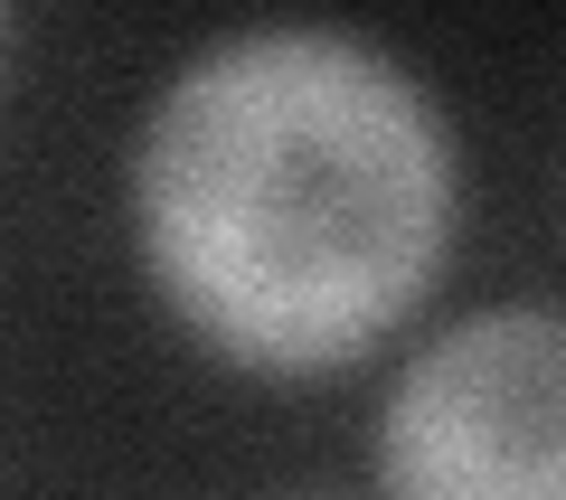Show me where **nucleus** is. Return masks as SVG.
<instances>
[{
	"label": "nucleus",
	"instance_id": "1",
	"mask_svg": "<svg viewBox=\"0 0 566 500\" xmlns=\"http://www.w3.org/2000/svg\"><path fill=\"white\" fill-rule=\"evenodd\" d=\"M161 302L255 378L349 368L453 237L444 123L340 29L227 39L161 95L133 160Z\"/></svg>",
	"mask_w": 566,
	"mask_h": 500
},
{
	"label": "nucleus",
	"instance_id": "2",
	"mask_svg": "<svg viewBox=\"0 0 566 500\" xmlns=\"http://www.w3.org/2000/svg\"><path fill=\"white\" fill-rule=\"evenodd\" d=\"M378 481L416 500H566V321L482 312L378 416Z\"/></svg>",
	"mask_w": 566,
	"mask_h": 500
}]
</instances>
